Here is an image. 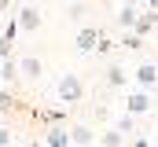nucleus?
<instances>
[{
	"label": "nucleus",
	"instance_id": "nucleus-1",
	"mask_svg": "<svg viewBox=\"0 0 158 147\" xmlns=\"http://www.w3.org/2000/svg\"><path fill=\"white\" fill-rule=\"evenodd\" d=\"M55 96H59V103L77 107L81 99H85V81H81L77 74H59V81H55Z\"/></svg>",
	"mask_w": 158,
	"mask_h": 147
},
{
	"label": "nucleus",
	"instance_id": "nucleus-2",
	"mask_svg": "<svg viewBox=\"0 0 158 147\" xmlns=\"http://www.w3.org/2000/svg\"><path fill=\"white\" fill-rule=\"evenodd\" d=\"M40 22H44V15H40L37 0H26L22 7H19V30H26V33H37Z\"/></svg>",
	"mask_w": 158,
	"mask_h": 147
},
{
	"label": "nucleus",
	"instance_id": "nucleus-3",
	"mask_svg": "<svg viewBox=\"0 0 158 147\" xmlns=\"http://www.w3.org/2000/svg\"><path fill=\"white\" fill-rule=\"evenodd\" d=\"M132 81H136L140 88H147V92H151V88H158V63L143 59V63L132 70Z\"/></svg>",
	"mask_w": 158,
	"mask_h": 147
},
{
	"label": "nucleus",
	"instance_id": "nucleus-4",
	"mask_svg": "<svg viewBox=\"0 0 158 147\" xmlns=\"http://www.w3.org/2000/svg\"><path fill=\"white\" fill-rule=\"evenodd\" d=\"M40 74H44V63H40V55H22L19 59V77H26V81H40Z\"/></svg>",
	"mask_w": 158,
	"mask_h": 147
},
{
	"label": "nucleus",
	"instance_id": "nucleus-5",
	"mask_svg": "<svg viewBox=\"0 0 158 147\" xmlns=\"http://www.w3.org/2000/svg\"><path fill=\"white\" fill-rule=\"evenodd\" d=\"M125 110H129V114H147V110H151V92H147V88H136V92H129Z\"/></svg>",
	"mask_w": 158,
	"mask_h": 147
},
{
	"label": "nucleus",
	"instance_id": "nucleus-6",
	"mask_svg": "<svg viewBox=\"0 0 158 147\" xmlns=\"http://www.w3.org/2000/svg\"><path fill=\"white\" fill-rule=\"evenodd\" d=\"M114 22H118L121 30H132V26L140 22V7H136V0H125V7L114 15Z\"/></svg>",
	"mask_w": 158,
	"mask_h": 147
},
{
	"label": "nucleus",
	"instance_id": "nucleus-7",
	"mask_svg": "<svg viewBox=\"0 0 158 147\" xmlns=\"http://www.w3.org/2000/svg\"><path fill=\"white\" fill-rule=\"evenodd\" d=\"M44 144L48 147H70V129H66V125H52V129L44 132Z\"/></svg>",
	"mask_w": 158,
	"mask_h": 147
},
{
	"label": "nucleus",
	"instance_id": "nucleus-8",
	"mask_svg": "<svg viewBox=\"0 0 158 147\" xmlns=\"http://www.w3.org/2000/svg\"><path fill=\"white\" fill-rule=\"evenodd\" d=\"M74 44H77V52H96V44H99V30L85 26V30L77 33V40H74Z\"/></svg>",
	"mask_w": 158,
	"mask_h": 147
},
{
	"label": "nucleus",
	"instance_id": "nucleus-9",
	"mask_svg": "<svg viewBox=\"0 0 158 147\" xmlns=\"http://www.w3.org/2000/svg\"><path fill=\"white\" fill-rule=\"evenodd\" d=\"M155 22H158V15H155V11H140V22H136L132 30L143 37V33H151V30H155Z\"/></svg>",
	"mask_w": 158,
	"mask_h": 147
},
{
	"label": "nucleus",
	"instance_id": "nucleus-10",
	"mask_svg": "<svg viewBox=\"0 0 158 147\" xmlns=\"http://www.w3.org/2000/svg\"><path fill=\"white\" fill-rule=\"evenodd\" d=\"M70 144H96V136H92L88 125H74L70 129Z\"/></svg>",
	"mask_w": 158,
	"mask_h": 147
},
{
	"label": "nucleus",
	"instance_id": "nucleus-11",
	"mask_svg": "<svg viewBox=\"0 0 158 147\" xmlns=\"http://www.w3.org/2000/svg\"><path fill=\"white\" fill-rule=\"evenodd\" d=\"M132 118H136V114H129V110H125V114H121L118 121H114V129H118V132L125 136V140H129V132H136V121H132Z\"/></svg>",
	"mask_w": 158,
	"mask_h": 147
},
{
	"label": "nucleus",
	"instance_id": "nucleus-12",
	"mask_svg": "<svg viewBox=\"0 0 158 147\" xmlns=\"http://www.w3.org/2000/svg\"><path fill=\"white\" fill-rule=\"evenodd\" d=\"M121 48H125V52H140V48H143V37L132 30V33H125V37H121Z\"/></svg>",
	"mask_w": 158,
	"mask_h": 147
},
{
	"label": "nucleus",
	"instance_id": "nucleus-13",
	"mask_svg": "<svg viewBox=\"0 0 158 147\" xmlns=\"http://www.w3.org/2000/svg\"><path fill=\"white\" fill-rule=\"evenodd\" d=\"M96 140L107 144V147H121V144H125V136H121L118 129H110V132H103V136H96Z\"/></svg>",
	"mask_w": 158,
	"mask_h": 147
},
{
	"label": "nucleus",
	"instance_id": "nucleus-14",
	"mask_svg": "<svg viewBox=\"0 0 158 147\" xmlns=\"http://www.w3.org/2000/svg\"><path fill=\"white\" fill-rule=\"evenodd\" d=\"M107 85H110V88H121V85H125V70H121V66H110V70H107Z\"/></svg>",
	"mask_w": 158,
	"mask_h": 147
},
{
	"label": "nucleus",
	"instance_id": "nucleus-15",
	"mask_svg": "<svg viewBox=\"0 0 158 147\" xmlns=\"http://www.w3.org/2000/svg\"><path fill=\"white\" fill-rule=\"evenodd\" d=\"M15 144V132H11V129H4V125H0V147H11Z\"/></svg>",
	"mask_w": 158,
	"mask_h": 147
},
{
	"label": "nucleus",
	"instance_id": "nucleus-16",
	"mask_svg": "<svg viewBox=\"0 0 158 147\" xmlns=\"http://www.w3.org/2000/svg\"><path fill=\"white\" fill-rule=\"evenodd\" d=\"M11 107V92H4V88H0V110H7Z\"/></svg>",
	"mask_w": 158,
	"mask_h": 147
},
{
	"label": "nucleus",
	"instance_id": "nucleus-17",
	"mask_svg": "<svg viewBox=\"0 0 158 147\" xmlns=\"http://www.w3.org/2000/svg\"><path fill=\"white\" fill-rule=\"evenodd\" d=\"M85 15V7H81V0H74V7H70V19H81Z\"/></svg>",
	"mask_w": 158,
	"mask_h": 147
},
{
	"label": "nucleus",
	"instance_id": "nucleus-18",
	"mask_svg": "<svg viewBox=\"0 0 158 147\" xmlns=\"http://www.w3.org/2000/svg\"><path fill=\"white\" fill-rule=\"evenodd\" d=\"M7 7H11V0H0V11H7Z\"/></svg>",
	"mask_w": 158,
	"mask_h": 147
}]
</instances>
